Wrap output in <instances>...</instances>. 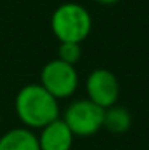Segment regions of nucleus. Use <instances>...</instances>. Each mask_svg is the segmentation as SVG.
<instances>
[{"instance_id":"1","label":"nucleus","mask_w":149,"mask_h":150,"mask_svg":"<svg viewBox=\"0 0 149 150\" xmlns=\"http://www.w3.org/2000/svg\"><path fill=\"white\" fill-rule=\"evenodd\" d=\"M15 109L18 118L27 128H43L59 117V105L42 85H26L16 96Z\"/></svg>"},{"instance_id":"2","label":"nucleus","mask_w":149,"mask_h":150,"mask_svg":"<svg viewBox=\"0 0 149 150\" xmlns=\"http://www.w3.org/2000/svg\"><path fill=\"white\" fill-rule=\"evenodd\" d=\"M51 30L61 43H80L91 30V16L79 3H63L51 16Z\"/></svg>"},{"instance_id":"3","label":"nucleus","mask_w":149,"mask_h":150,"mask_svg":"<svg viewBox=\"0 0 149 150\" xmlns=\"http://www.w3.org/2000/svg\"><path fill=\"white\" fill-rule=\"evenodd\" d=\"M40 85L56 99H64L74 94L79 85V75L72 64L61 59L50 61L40 74Z\"/></svg>"},{"instance_id":"4","label":"nucleus","mask_w":149,"mask_h":150,"mask_svg":"<svg viewBox=\"0 0 149 150\" xmlns=\"http://www.w3.org/2000/svg\"><path fill=\"white\" fill-rule=\"evenodd\" d=\"M104 109L91 102L90 99H80L72 102L64 112V123L74 136H91L103 128Z\"/></svg>"},{"instance_id":"5","label":"nucleus","mask_w":149,"mask_h":150,"mask_svg":"<svg viewBox=\"0 0 149 150\" xmlns=\"http://www.w3.org/2000/svg\"><path fill=\"white\" fill-rule=\"evenodd\" d=\"M87 93L91 102L103 109H109L119 98V81L112 72L96 69L87 78Z\"/></svg>"},{"instance_id":"6","label":"nucleus","mask_w":149,"mask_h":150,"mask_svg":"<svg viewBox=\"0 0 149 150\" xmlns=\"http://www.w3.org/2000/svg\"><path fill=\"white\" fill-rule=\"evenodd\" d=\"M72 139L74 134L64 123V120L56 118L42 128V133L38 136V145L40 150H71Z\"/></svg>"},{"instance_id":"7","label":"nucleus","mask_w":149,"mask_h":150,"mask_svg":"<svg viewBox=\"0 0 149 150\" xmlns=\"http://www.w3.org/2000/svg\"><path fill=\"white\" fill-rule=\"evenodd\" d=\"M0 150H40V145L31 129L16 128L0 137Z\"/></svg>"},{"instance_id":"8","label":"nucleus","mask_w":149,"mask_h":150,"mask_svg":"<svg viewBox=\"0 0 149 150\" xmlns=\"http://www.w3.org/2000/svg\"><path fill=\"white\" fill-rule=\"evenodd\" d=\"M130 125H132V118H130L128 110H125L123 107H109L104 109V121H103V126L108 131L115 134L125 133L128 131Z\"/></svg>"},{"instance_id":"9","label":"nucleus","mask_w":149,"mask_h":150,"mask_svg":"<svg viewBox=\"0 0 149 150\" xmlns=\"http://www.w3.org/2000/svg\"><path fill=\"white\" fill-rule=\"evenodd\" d=\"M61 61H64L67 64H76L80 59V46L79 43H71V42H63L59 45V51H58Z\"/></svg>"},{"instance_id":"10","label":"nucleus","mask_w":149,"mask_h":150,"mask_svg":"<svg viewBox=\"0 0 149 150\" xmlns=\"http://www.w3.org/2000/svg\"><path fill=\"white\" fill-rule=\"evenodd\" d=\"M98 3H103V5H112V3H117L119 0H96Z\"/></svg>"}]
</instances>
